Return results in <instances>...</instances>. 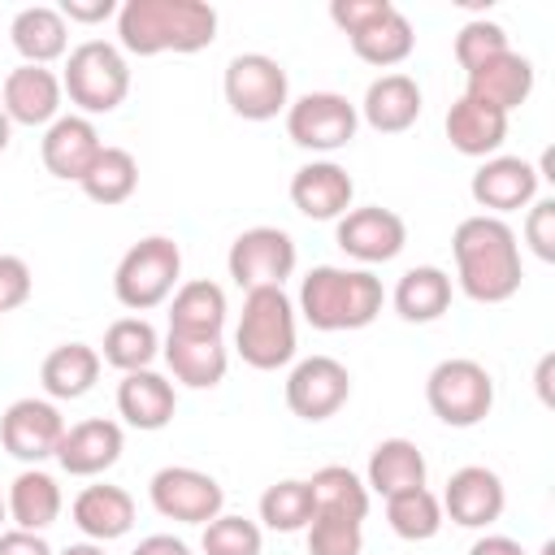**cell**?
I'll return each mask as SVG.
<instances>
[{"label":"cell","mask_w":555,"mask_h":555,"mask_svg":"<svg viewBox=\"0 0 555 555\" xmlns=\"http://www.w3.org/2000/svg\"><path fill=\"white\" fill-rule=\"evenodd\" d=\"M455 264H460V286L477 304H503L520 291V247L516 234L499 217H468L455 225L451 238Z\"/></svg>","instance_id":"obj_1"},{"label":"cell","mask_w":555,"mask_h":555,"mask_svg":"<svg viewBox=\"0 0 555 555\" xmlns=\"http://www.w3.org/2000/svg\"><path fill=\"white\" fill-rule=\"evenodd\" d=\"M117 30L139 56L199 52L217 39V9L204 0H126Z\"/></svg>","instance_id":"obj_2"},{"label":"cell","mask_w":555,"mask_h":555,"mask_svg":"<svg viewBox=\"0 0 555 555\" xmlns=\"http://www.w3.org/2000/svg\"><path fill=\"white\" fill-rule=\"evenodd\" d=\"M299 308L312 330H364L382 312V282L364 269L347 273V269L321 264L304 278Z\"/></svg>","instance_id":"obj_3"},{"label":"cell","mask_w":555,"mask_h":555,"mask_svg":"<svg viewBox=\"0 0 555 555\" xmlns=\"http://www.w3.org/2000/svg\"><path fill=\"white\" fill-rule=\"evenodd\" d=\"M234 343H238V356L264 373L282 369L295 356V312H291V299L282 295V286L247 291Z\"/></svg>","instance_id":"obj_4"},{"label":"cell","mask_w":555,"mask_h":555,"mask_svg":"<svg viewBox=\"0 0 555 555\" xmlns=\"http://www.w3.org/2000/svg\"><path fill=\"white\" fill-rule=\"evenodd\" d=\"M178 273H182V251H178V243L165 238V234H152V238L134 243V247L121 256L117 278H113V291H117L121 308L147 312V308H156V304L173 291Z\"/></svg>","instance_id":"obj_5"},{"label":"cell","mask_w":555,"mask_h":555,"mask_svg":"<svg viewBox=\"0 0 555 555\" xmlns=\"http://www.w3.org/2000/svg\"><path fill=\"white\" fill-rule=\"evenodd\" d=\"M425 399L442 425L468 429V425H481L490 416L494 382L477 360H442L425 382Z\"/></svg>","instance_id":"obj_6"},{"label":"cell","mask_w":555,"mask_h":555,"mask_svg":"<svg viewBox=\"0 0 555 555\" xmlns=\"http://www.w3.org/2000/svg\"><path fill=\"white\" fill-rule=\"evenodd\" d=\"M65 91L82 113H113L130 91V69L113 43L87 39L82 48L69 52Z\"/></svg>","instance_id":"obj_7"},{"label":"cell","mask_w":555,"mask_h":555,"mask_svg":"<svg viewBox=\"0 0 555 555\" xmlns=\"http://www.w3.org/2000/svg\"><path fill=\"white\" fill-rule=\"evenodd\" d=\"M225 104L247 121H269L286 108V69L264 56L247 52L225 65Z\"/></svg>","instance_id":"obj_8"},{"label":"cell","mask_w":555,"mask_h":555,"mask_svg":"<svg viewBox=\"0 0 555 555\" xmlns=\"http://www.w3.org/2000/svg\"><path fill=\"white\" fill-rule=\"evenodd\" d=\"M295 269V243L286 230H273V225H256V230H243L234 243H230V278L243 286V291H256V286H282Z\"/></svg>","instance_id":"obj_9"},{"label":"cell","mask_w":555,"mask_h":555,"mask_svg":"<svg viewBox=\"0 0 555 555\" xmlns=\"http://www.w3.org/2000/svg\"><path fill=\"white\" fill-rule=\"evenodd\" d=\"M221 486L199 473V468H160L152 477V507L165 520H182V525H208L221 516Z\"/></svg>","instance_id":"obj_10"},{"label":"cell","mask_w":555,"mask_h":555,"mask_svg":"<svg viewBox=\"0 0 555 555\" xmlns=\"http://www.w3.org/2000/svg\"><path fill=\"white\" fill-rule=\"evenodd\" d=\"M286 134L299 147L334 152V147L351 143V134H356V108L343 95H334V91H312V95H304V100L291 104Z\"/></svg>","instance_id":"obj_11"},{"label":"cell","mask_w":555,"mask_h":555,"mask_svg":"<svg viewBox=\"0 0 555 555\" xmlns=\"http://www.w3.org/2000/svg\"><path fill=\"white\" fill-rule=\"evenodd\" d=\"M347 395H351V373L330 356H312L295 364L286 382V408L299 421H330L347 403Z\"/></svg>","instance_id":"obj_12"},{"label":"cell","mask_w":555,"mask_h":555,"mask_svg":"<svg viewBox=\"0 0 555 555\" xmlns=\"http://www.w3.org/2000/svg\"><path fill=\"white\" fill-rule=\"evenodd\" d=\"M61 434H65V421L52 403L43 399H17L4 421H0V442L13 460H26V464H39L48 455H56L61 447Z\"/></svg>","instance_id":"obj_13"},{"label":"cell","mask_w":555,"mask_h":555,"mask_svg":"<svg viewBox=\"0 0 555 555\" xmlns=\"http://www.w3.org/2000/svg\"><path fill=\"white\" fill-rule=\"evenodd\" d=\"M408 243V225L399 212L382 208V204H369V208H351L343 221H338V247L364 264H377V260H395Z\"/></svg>","instance_id":"obj_14"},{"label":"cell","mask_w":555,"mask_h":555,"mask_svg":"<svg viewBox=\"0 0 555 555\" xmlns=\"http://www.w3.org/2000/svg\"><path fill=\"white\" fill-rule=\"evenodd\" d=\"M529 91H533V65H529V56L507 48L503 56H494V61H486V65H477L468 74V91L464 95L477 100V104H490V108H499L507 117L512 108H520L529 100Z\"/></svg>","instance_id":"obj_15"},{"label":"cell","mask_w":555,"mask_h":555,"mask_svg":"<svg viewBox=\"0 0 555 555\" xmlns=\"http://www.w3.org/2000/svg\"><path fill=\"white\" fill-rule=\"evenodd\" d=\"M442 507L451 512L455 525L464 529H481V525H494L503 516V481L490 473V468H460L451 473L447 481V494H442Z\"/></svg>","instance_id":"obj_16"},{"label":"cell","mask_w":555,"mask_h":555,"mask_svg":"<svg viewBox=\"0 0 555 555\" xmlns=\"http://www.w3.org/2000/svg\"><path fill=\"white\" fill-rule=\"evenodd\" d=\"M538 191V169L520 156H494L473 173V199L490 212L525 208Z\"/></svg>","instance_id":"obj_17"},{"label":"cell","mask_w":555,"mask_h":555,"mask_svg":"<svg viewBox=\"0 0 555 555\" xmlns=\"http://www.w3.org/2000/svg\"><path fill=\"white\" fill-rule=\"evenodd\" d=\"M351 178H347V169H338V165H330V160H317V165H304L295 178H291V199H295V208L304 212V217H312V221H334V217H343L347 212V204H351Z\"/></svg>","instance_id":"obj_18"},{"label":"cell","mask_w":555,"mask_h":555,"mask_svg":"<svg viewBox=\"0 0 555 555\" xmlns=\"http://www.w3.org/2000/svg\"><path fill=\"white\" fill-rule=\"evenodd\" d=\"M117 455H121V429L113 421H82V425L65 429L61 447H56L61 468L74 477H95V473L113 468Z\"/></svg>","instance_id":"obj_19"},{"label":"cell","mask_w":555,"mask_h":555,"mask_svg":"<svg viewBox=\"0 0 555 555\" xmlns=\"http://www.w3.org/2000/svg\"><path fill=\"white\" fill-rule=\"evenodd\" d=\"M100 147L104 143H100V134L87 117H61V121H52V130L43 139V165H48L52 178L82 182V173L95 165Z\"/></svg>","instance_id":"obj_20"},{"label":"cell","mask_w":555,"mask_h":555,"mask_svg":"<svg viewBox=\"0 0 555 555\" xmlns=\"http://www.w3.org/2000/svg\"><path fill=\"white\" fill-rule=\"evenodd\" d=\"M221 325H225V291L217 282L195 278L173 295L169 338H221Z\"/></svg>","instance_id":"obj_21"},{"label":"cell","mask_w":555,"mask_h":555,"mask_svg":"<svg viewBox=\"0 0 555 555\" xmlns=\"http://www.w3.org/2000/svg\"><path fill=\"white\" fill-rule=\"evenodd\" d=\"M61 104V82L43 65H22L4 78V117L22 126H43L52 121Z\"/></svg>","instance_id":"obj_22"},{"label":"cell","mask_w":555,"mask_h":555,"mask_svg":"<svg viewBox=\"0 0 555 555\" xmlns=\"http://www.w3.org/2000/svg\"><path fill=\"white\" fill-rule=\"evenodd\" d=\"M173 386L152 373V369H139V373H126L121 386H117V412L134 425V429H165L173 421Z\"/></svg>","instance_id":"obj_23"},{"label":"cell","mask_w":555,"mask_h":555,"mask_svg":"<svg viewBox=\"0 0 555 555\" xmlns=\"http://www.w3.org/2000/svg\"><path fill=\"white\" fill-rule=\"evenodd\" d=\"M447 139L464 156H490L507 139V117L499 108H490V104H477V100L460 95L447 108Z\"/></svg>","instance_id":"obj_24"},{"label":"cell","mask_w":555,"mask_h":555,"mask_svg":"<svg viewBox=\"0 0 555 555\" xmlns=\"http://www.w3.org/2000/svg\"><path fill=\"white\" fill-rule=\"evenodd\" d=\"M74 525L87 538L113 542V538L130 533V525H134V499L121 486H87L74 499Z\"/></svg>","instance_id":"obj_25"},{"label":"cell","mask_w":555,"mask_h":555,"mask_svg":"<svg viewBox=\"0 0 555 555\" xmlns=\"http://www.w3.org/2000/svg\"><path fill=\"white\" fill-rule=\"evenodd\" d=\"M421 117V87L408 74H382L364 95V121L382 134H399Z\"/></svg>","instance_id":"obj_26"},{"label":"cell","mask_w":555,"mask_h":555,"mask_svg":"<svg viewBox=\"0 0 555 555\" xmlns=\"http://www.w3.org/2000/svg\"><path fill=\"white\" fill-rule=\"evenodd\" d=\"M451 308V278L434 264H421V269H408L395 286V312L412 325H425V321H438L442 312Z\"/></svg>","instance_id":"obj_27"},{"label":"cell","mask_w":555,"mask_h":555,"mask_svg":"<svg viewBox=\"0 0 555 555\" xmlns=\"http://www.w3.org/2000/svg\"><path fill=\"white\" fill-rule=\"evenodd\" d=\"M369 486L390 499L399 490H412V486H425V455L416 442L408 438H386L373 447L369 455Z\"/></svg>","instance_id":"obj_28"},{"label":"cell","mask_w":555,"mask_h":555,"mask_svg":"<svg viewBox=\"0 0 555 555\" xmlns=\"http://www.w3.org/2000/svg\"><path fill=\"white\" fill-rule=\"evenodd\" d=\"M39 377L52 399H82L100 377V356L87 343H61L56 351H48Z\"/></svg>","instance_id":"obj_29"},{"label":"cell","mask_w":555,"mask_h":555,"mask_svg":"<svg viewBox=\"0 0 555 555\" xmlns=\"http://www.w3.org/2000/svg\"><path fill=\"white\" fill-rule=\"evenodd\" d=\"M13 35V48L30 61V65H43V61H56L65 52V17L48 4H35V9H22L9 26Z\"/></svg>","instance_id":"obj_30"},{"label":"cell","mask_w":555,"mask_h":555,"mask_svg":"<svg viewBox=\"0 0 555 555\" xmlns=\"http://www.w3.org/2000/svg\"><path fill=\"white\" fill-rule=\"evenodd\" d=\"M165 360L173 369L178 382H186L191 390H208L225 377V347L221 338H169Z\"/></svg>","instance_id":"obj_31"},{"label":"cell","mask_w":555,"mask_h":555,"mask_svg":"<svg viewBox=\"0 0 555 555\" xmlns=\"http://www.w3.org/2000/svg\"><path fill=\"white\" fill-rule=\"evenodd\" d=\"M134 186H139V165H134V156H130L126 147H100L95 165L82 173L87 199H95V204H104V208L126 204V199L134 195Z\"/></svg>","instance_id":"obj_32"},{"label":"cell","mask_w":555,"mask_h":555,"mask_svg":"<svg viewBox=\"0 0 555 555\" xmlns=\"http://www.w3.org/2000/svg\"><path fill=\"white\" fill-rule=\"evenodd\" d=\"M9 516H13L17 529H26V533L52 525V520L61 516V490H56V481H52L48 473H39V468L22 473V477L9 486Z\"/></svg>","instance_id":"obj_33"},{"label":"cell","mask_w":555,"mask_h":555,"mask_svg":"<svg viewBox=\"0 0 555 555\" xmlns=\"http://www.w3.org/2000/svg\"><path fill=\"white\" fill-rule=\"evenodd\" d=\"M412 43H416L412 22L399 9H390L386 17H377L373 26H364L360 35H351V52L360 61H369V65H399L412 52Z\"/></svg>","instance_id":"obj_34"},{"label":"cell","mask_w":555,"mask_h":555,"mask_svg":"<svg viewBox=\"0 0 555 555\" xmlns=\"http://www.w3.org/2000/svg\"><path fill=\"white\" fill-rule=\"evenodd\" d=\"M308 486H312L317 512H325V516H347V520H364V512H369V486H364L351 468H338V464L317 468Z\"/></svg>","instance_id":"obj_35"},{"label":"cell","mask_w":555,"mask_h":555,"mask_svg":"<svg viewBox=\"0 0 555 555\" xmlns=\"http://www.w3.org/2000/svg\"><path fill=\"white\" fill-rule=\"evenodd\" d=\"M386 520H390V529H395L399 538L425 542V538H434L438 525H442V503H438L425 486H412V490H399V494L386 499Z\"/></svg>","instance_id":"obj_36"},{"label":"cell","mask_w":555,"mask_h":555,"mask_svg":"<svg viewBox=\"0 0 555 555\" xmlns=\"http://www.w3.org/2000/svg\"><path fill=\"white\" fill-rule=\"evenodd\" d=\"M317 516V499H312V486L308 481H278L260 494V520L278 533H295V529H308Z\"/></svg>","instance_id":"obj_37"},{"label":"cell","mask_w":555,"mask_h":555,"mask_svg":"<svg viewBox=\"0 0 555 555\" xmlns=\"http://www.w3.org/2000/svg\"><path fill=\"white\" fill-rule=\"evenodd\" d=\"M104 360L121 373H139L156 360V330L139 317H121L104 334Z\"/></svg>","instance_id":"obj_38"},{"label":"cell","mask_w":555,"mask_h":555,"mask_svg":"<svg viewBox=\"0 0 555 555\" xmlns=\"http://www.w3.org/2000/svg\"><path fill=\"white\" fill-rule=\"evenodd\" d=\"M360 546H364L360 520L325 516V512L312 516V525H308V555H360Z\"/></svg>","instance_id":"obj_39"},{"label":"cell","mask_w":555,"mask_h":555,"mask_svg":"<svg viewBox=\"0 0 555 555\" xmlns=\"http://www.w3.org/2000/svg\"><path fill=\"white\" fill-rule=\"evenodd\" d=\"M204 555H260V529L243 516H217L204 525Z\"/></svg>","instance_id":"obj_40"},{"label":"cell","mask_w":555,"mask_h":555,"mask_svg":"<svg viewBox=\"0 0 555 555\" xmlns=\"http://www.w3.org/2000/svg\"><path fill=\"white\" fill-rule=\"evenodd\" d=\"M503 52H507V35H503L499 22H468V26L455 35V61H460L468 74H473L477 65L503 56Z\"/></svg>","instance_id":"obj_41"},{"label":"cell","mask_w":555,"mask_h":555,"mask_svg":"<svg viewBox=\"0 0 555 555\" xmlns=\"http://www.w3.org/2000/svg\"><path fill=\"white\" fill-rule=\"evenodd\" d=\"M395 4H386V0H334L330 4V17L347 30V35H360L364 26H373L377 17H386Z\"/></svg>","instance_id":"obj_42"},{"label":"cell","mask_w":555,"mask_h":555,"mask_svg":"<svg viewBox=\"0 0 555 555\" xmlns=\"http://www.w3.org/2000/svg\"><path fill=\"white\" fill-rule=\"evenodd\" d=\"M525 238H529L538 260H555V199L533 204V212L525 221Z\"/></svg>","instance_id":"obj_43"},{"label":"cell","mask_w":555,"mask_h":555,"mask_svg":"<svg viewBox=\"0 0 555 555\" xmlns=\"http://www.w3.org/2000/svg\"><path fill=\"white\" fill-rule=\"evenodd\" d=\"M30 299V269L17 256H0V312H13Z\"/></svg>","instance_id":"obj_44"},{"label":"cell","mask_w":555,"mask_h":555,"mask_svg":"<svg viewBox=\"0 0 555 555\" xmlns=\"http://www.w3.org/2000/svg\"><path fill=\"white\" fill-rule=\"evenodd\" d=\"M113 9H117L113 0H65V4H61V17H69V22H87V26H91V22H104Z\"/></svg>","instance_id":"obj_45"},{"label":"cell","mask_w":555,"mask_h":555,"mask_svg":"<svg viewBox=\"0 0 555 555\" xmlns=\"http://www.w3.org/2000/svg\"><path fill=\"white\" fill-rule=\"evenodd\" d=\"M0 555H52V551H48V542L39 533L13 529V533H0Z\"/></svg>","instance_id":"obj_46"},{"label":"cell","mask_w":555,"mask_h":555,"mask_svg":"<svg viewBox=\"0 0 555 555\" xmlns=\"http://www.w3.org/2000/svg\"><path fill=\"white\" fill-rule=\"evenodd\" d=\"M134 555H191V551H186V542H178L169 533H152V538H143L134 546Z\"/></svg>","instance_id":"obj_47"},{"label":"cell","mask_w":555,"mask_h":555,"mask_svg":"<svg viewBox=\"0 0 555 555\" xmlns=\"http://www.w3.org/2000/svg\"><path fill=\"white\" fill-rule=\"evenodd\" d=\"M468 555H525V551H520V542H512V538H481V542H473Z\"/></svg>","instance_id":"obj_48"},{"label":"cell","mask_w":555,"mask_h":555,"mask_svg":"<svg viewBox=\"0 0 555 555\" xmlns=\"http://www.w3.org/2000/svg\"><path fill=\"white\" fill-rule=\"evenodd\" d=\"M551 373H555V356H542V364H538V395H542V403H546V408L555 403V390H551Z\"/></svg>","instance_id":"obj_49"},{"label":"cell","mask_w":555,"mask_h":555,"mask_svg":"<svg viewBox=\"0 0 555 555\" xmlns=\"http://www.w3.org/2000/svg\"><path fill=\"white\" fill-rule=\"evenodd\" d=\"M61 555H104V551H100V546H91V542H78V546L61 551Z\"/></svg>","instance_id":"obj_50"},{"label":"cell","mask_w":555,"mask_h":555,"mask_svg":"<svg viewBox=\"0 0 555 555\" xmlns=\"http://www.w3.org/2000/svg\"><path fill=\"white\" fill-rule=\"evenodd\" d=\"M9 147V117H4V108H0V152Z\"/></svg>","instance_id":"obj_51"},{"label":"cell","mask_w":555,"mask_h":555,"mask_svg":"<svg viewBox=\"0 0 555 555\" xmlns=\"http://www.w3.org/2000/svg\"><path fill=\"white\" fill-rule=\"evenodd\" d=\"M542 555H555V542H546V546H542Z\"/></svg>","instance_id":"obj_52"},{"label":"cell","mask_w":555,"mask_h":555,"mask_svg":"<svg viewBox=\"0 0 555 555\" xmlns=\"http://www.w3.org/2000/svg\"><path fill=\"white\" fill-rule=\"evenodd\" d=\"M0 520H4V499H0Z\"/></svg>","instance_id":"obj_53"}]
</instances>
